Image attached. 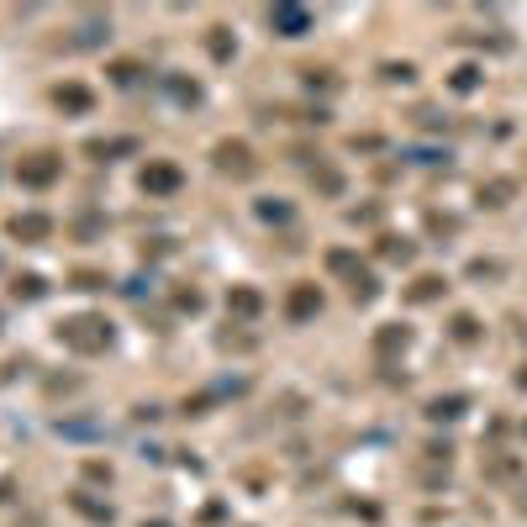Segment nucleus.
Returning <instances> with one entry per match:
<instances>
[{
    "instance_id": "obj_3",
    "label": "nucleus",
    "mask_w": 527,
    "mask_h": 527,
    "mask_svg": "<svg viewBox=\"0 0 527 527\" xmlns=\"http://www.w3.org/2000/svg\"><path fill=\"white\" fill-rule=\"evenodd\" d=\"M285 311H290V322L317 317V311H322V290L317 285H296V290H290V301H285Z\"/></svg>"
},
{
    "instance_id": "obj_2",
    "label": "nucleus",
    "mask_w": 527,
    "mask_h": 527,
    "mask_svg": "<svg viewBox=\"0 0 527 527\" xmlns=\"http://www.w3.org/2000/svg\"><path fill=\"white\" fill-rule=\"evenodd\" d=\"M179 179L185 174H179L174 164H148V169H143V190H148V195H174Z\"/></svg>"
},
{
    "instance_id": "obj_5",
    "label": "nucleus",
    "mask_w": 527,
    "mask_h": 527,
    "mask_svg": "<svg viewBox=\"0 0 527 527\" xmlns=\"http://www.w3.org/2000/svg\"><path fill=\"white\" fill-rule=\"evenodd\" d=\"M217 169L248 174V169H253V153H248V143H217Z\"/></svg>"
},
{
    "instance_id": "obj_7",
    "label": "nucleus",
    "mask_w": 527,
    "mask_h": 527,
    "mask_svg": "<svg viewBox=\"0 0 527 527\" xmlns=\"http://www.w3.org/2000/svg\"><path fill=\"white\" fill-rule=\"evenodd\" d=\"M53 232L48 217H37V211H27V217H11V238H27V243H42Z\"/></svg>"
},
{
    "instance_id": "obj_4",
    "label": "nucleus",
    "mask_w": 527,
    "mask_h": 527,
    "mask_svg": "<svg viewBox=\"0 0 527 527\" xmlns=\"http://www.w3.org/2000/svg\"><path fill=\"white\" fill-rule=\"evenodd\" d=\"M21 185H53V174H59V159L53 153H32L27 164H21Z\"/></svg>"
},
{
    "instance_id": "obj_6",
    "label": "nucleus",
    "mask_w": 527,
    "mask_h": 527,
    "mask_svg": "<svg viewBox=\"0 0 527 527\" xmlns=\"http://www.w3.org/2000/svg\"><path fill=\"white\" fill-rule=\"evenodd\" d=\"M269 21L279 27V37H301V32L311 27V16L301 6H274V11H269Z\"/></svg>"
},
{
    "instance_id": "obj_9",
    "label": "nucleus",
    "mask_w": 527,
    "mask_h": 527,
    "mask_svg": "<svg viewBox=\"0 0 527 527\" xmlns=\"http://www.w3.org/2000/svg\"><path fill=\"white\" fill-rule=\"evenodd\" d=\"M227 306H232V311H243V317H253V311H259L264 301H259V290H232V296H227Z\"/></svg>"
},
{
    "instance_id": "obj_12",
    "label": "nucleus",
    "mask_w": 527,
    "mask_h": 527,
    "mask_svg": "<svg viewBox=\"0 0 527 527\" xmlns=\"http://www.w3.org/2000/svg\"><path fill=\"white\" fill-rule=\"evenodd\" d=\"M438 285H443V279H417V290H411V301H432V296H438Z\"/></svg>"
},
{
    "instance_id": "obj_13",
    "label": "nucleus",
    "mask_w": 527,
    "mask_h": 527,
    "mask_svg": "<svg viewBox=\"0 0 527 527\" xmlns=\"http://www.w3.org/2000/svg\"><path fill=\"white\" fill-rule=\"evenodd\" d=\"M459 406H464L459 396H448V401H432V417H459Z\"/></svg>"
},
{
    "instance_id": "obj_8",
    "label": "nucleus",
    "mask_w": 527,
    "mask_h": 527,
    "mask_svg": "<svg viewBox=\"0 0 527 527\" xmlns=\"http://www.w3.org/2000/svg\"><path fill=\"white\" fill-rule=\"evenodd\" d=\"M53 100H59V106H69V111H90V95L80 85H63V90H53Z\"/></svg>"
},
{
    "instance_id": "obj_1",
    "label": "nucleus",
    "mask_w": 527,
    "mask_h": 527,
    "mask_svg": "<svg viewBox=\"0 0 527 527\" xmlns=\"http://www.w3.org/2000/svg\"><path fill=\"white\" fill-rule=\"evenodd\" d=\"M59 338L69 343V349H80V353H95V349H106V343H111V322L74 317V322H59Z\"/></svg>"
},
{
    "instance_id": "obj_11",
    "label": "nucleus",
    "mask_w": 527,
    "mask_h": 527,
    "mask_svg": "<svg viewBox=\"0 0 527 527\" xmlns=\"http://www.w3.org/2000/svg\"><path fill=\"white\" fill-rule=\"evenodd\" d=\"M16 296H21V301H37V296H42V279H37V274H21V279H16Z\"/></svg>"
},
{
    "instance_id": "obj_10",
    "label": "nucleus",
    "mask_w": 527,
    "mask_h": 527,
    "mask_svg": "<svg viewBox=\"0 0 527 527\" xmlns=\"http://www.w3.org/2000/svg\"><path fill=\"white\" fill-rule=\"evenodd\" d=\"M211 59H232V42H227V27H211Z\"/></svg>"
}]
</instances>
